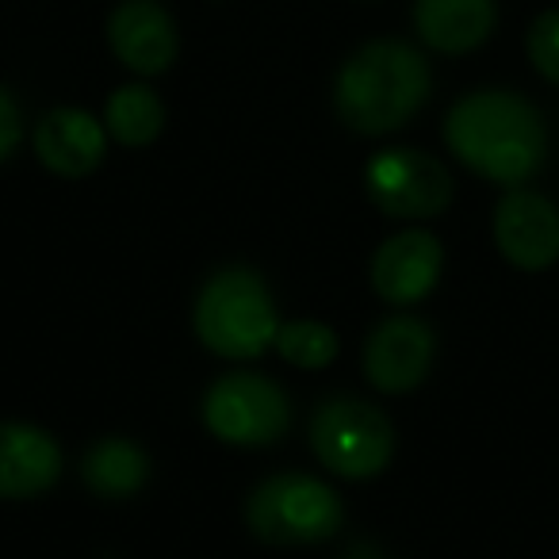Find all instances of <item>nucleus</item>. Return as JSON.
<instances>
[{
    "label": "nucleus",
    "mask_w": 559,
    "mask_h": 559,
    "mask_svg": "<svg viewBox=\"0 0 559 559\" xmlns=\"http://www.w3.org/2000/svg\"><path fill=\"white\" fill-rule=\"evenodd\" d=\"M444 142L460 165L506 188H521L536 177L548 157V127L540 111L510 88L460 96L444 116Z\"/></svg>",
    "instance_id": "f257e3e1"
},
{
    "label": "nucleus",
    "mask_w": 559,
    "mask_h": 559,
    "mask_svg": "<svg viewBox=\"0 0 559 559\" xmlns=\"http://www.w3.org/2000/svg\"><path fill=\"white\" fill-rule=\"evenodd\" d=\"M429 62L421 50L399 39H376L342 66L334 108L357 134H391L411 123L429 100Z\"/></svg>",
    "instance_id": "f03ea898"
},
{
    "label": "nucleus",
    "mask_w": 559,
    "mask_h": 559,
    "mask_svg": "<svg viewBox=\"0 0 559 559\" xmlns=\"http://www.w3.org/2000/svg\"><path fill=\"white\" fill-rule=\"evenodd\" d=\"M195 337L226 360H253L276 342V304L261 272L246 264L215 272L195 299Z\"/></svg>",
    "instance_id": "7ed1b4c3"
},
{
    "label": "nucleus",
    "mask_w": 559,
    "mask_h": 559,
    "mask_svg": "<svg viewBox=\"0 0 559 559\" xmlns=\"http://www.w3.org/2000/svg\"><path fill=\"white\" fill-rule=\"evenodd\" d=\"M342 521L337 490L304 472L272 475L246 502V525L264 544H322L342 528Z\"/></svg>",
    "instance_id": "20e7f679"
},
{
    "label": "nucleus",
    "mask_w": 559,
    "mask_h": 559,
    "mask_svg": "<svg viewBox=\"0 0 559 559\" xmlns=\"http://www.w3.org/2000/svg\"><path fill=\"white\" fill-rule=\"evenodd\" d=\"M311 449L319 464L342 479H376L395 456V426L380 406L334 395L314 411Z\"/></svg>",
    "instance_id": "39448f33"
},
{
    "label": "nucleus",
    "mask_w": 559,
    "mask_h": 559,
    "mask_svg": "<svg viewBox=\"0 0 559 559\" xmlns=\"http://www.w3.org/2000/svg\"><path fill=\"white\" fill-rule=\"evenodd\" d=\"M203 426L223 444L261 449V444L280 441L292 429V403L269 376L234 372L207 388Z\"/></svg>",
    "instance_id": "423d86ee"
},
{
    "label": "nucleus",
    "mask_w": 559,
    "mask_h": 559,
    "mask_svg": "<svg viewBox=\"0 0 559 559\" xmlns=\"http://www.w3.org/2000/svg\"><path fill=\"white\" fill-rule=\"evenodd\" d=\"M365 192L391 218H433L452 203V173L421 150H383L368 162Z\"/></svg>",
    "instance_id": "0eeeda50"
},
{
    "label": "nucleus",
    "mask_w": 559,
    "mask_h": 559,
    "mask_svg": "<svg viewBox=\"0 0 559 559\" xmlns=\"http://www.w3.org/2000/svg\"><path fill=\"white\" fill-rule=\"evenodd\" d=\"M495 246L521 272L551 269L559 261V207L533 188H510L495 207Z\"/></svg>",
    "instance_id": "6e6552de"
},
{
    "label": "nucleus",
    "mask_w": 559,
    "mask_h": 559,
    "mask_svg": "<svg viewBox=\"0 0 559 559\" xmlns=\"http://www.w3.org/2000/svg\"><path fill=\"white\" fill-rule=\"evenodd\" d=\"M437 337L414 314H395L383 319L380 326L368 334L365 345V376L376 391L383 395H406L414 391L433 368Z\"/></svg>",
    "instance_id": "1a4fd4ad"
},
{
    "label": "nucleus",
    "mask_w": 559,
    "mask_h": 559,
    "mask_svg": "<svg viewBox=\"0 0 559 559\" xmlns=\"http://www.w3.org/2000/svg\"><path fill=\"white\" fill-rule=\"evenodd\" d=\"M444 269V249L429 230H399L376 249L372 288L395 307L421 304L437 288Z\"/></svg>",
    "instance_id": "9d476101"
},
{
    "label": "nucleus",
    "mask_w": 559,
    "mask_h": 559,
    "mask_svg": "<svg viewBox=\"0 0 559 559\" xmlns=\"http://www.w3.org/2000/svg\"><path fill=\"white\" fill-rule=\"evenodd\" d=\"M111 55L134 73H165L177 62V24L157 0H123L108 20Z\"/></svg>",
    "instance_id": "9b49d317"
},
{
    "label": "nucleus",
    "mask_w": 559,
    "mask_h": 559,
    "mask_svg": "<svg viewBox=\"0 0 559 559\" xmlns=\"http://www.w3.org/2000/svg\"><path fill=\"white\" fill-rule=\"evenodd\" d=\"M62 479V449L32 421H0V498L47 495Z\"/></svg>",
    "instance_id": "f8f14e48"
},
{
    "label": "nucleus",
    "mask_w": 559,
    "mask_h": 559,
    "mask_svg": "<svg viewBox=\"0 0 559 559\" xmlns=\"http://www.w3.org/2000/svg\"><path fill=\"white\" fill-rule=\"evenodd\" d=\"M108 127L81 108H55L35 127V154L58 177H88L104 162Z\"/></svg>",
    "instance_id": "ddd939ff"
},
{
    "label": "nucleus",
    "mask_w": 559,
    "mask_h": 559,
    "mask_svg": "<svg viewBox=\"0 0 559 559\" xmlns=\"http://www.w3.org/2000/svg\"><path fill=\"white\" fill-rule=\"evenodd\" d=\"M414 27L437 55H472L495 35L498 0H414Z\"/></svg>",
    "instance_id": "4468645a"
},
{
    "label": "nucleus",
    "mask_w": 559,
    "mask_h": 559,
    "mask_svg": "<svg viewBox=\"0 0 559 559\" xmlns=\"http://www.w3.org/2000/svg\"><path fill=\"white\" fill-rule=\"evenodd\" d=\"M81 479L96 498H131L146 487L150 456L131 437H100L81 460Z\"/></svg>",
    "instance_id": "2eb2a0df"
},
{
    "label": "nucleus",
    "mask_w": 559,
    "mask_h": 559,
    "mask_svg": "<svg viewBox=\"0 0 559 559\" xmlns=\"http://www.w3.org/2000/svg\"><path fill=\"white\" fill-rule=\"evenodd\" d=\"M104 127L119 146H150L165 127V108L154 88L146 85H123L108 96Z\"/></svg>",
    "instance_id": "dca6fc26"
},
{
    "label": "nucleus",
    "mask_w": 559,
    "mask_h": 559,
    "mask_svg": "<svg viewBox=\"0 0 559 559\" xmlns=\"http://www.w3.org/2000/svg\"><path fill=\"white\" fill-rule=\"evenodd\" d=\"M272 345H276V353L288 360V365L311 368V372L337 360V334L314 319L284 322V326L276 330V342Z\"/></svg>",
    "instance_id": "f3484780"
},
{
    "label": "nucleus",
    "mask_w": 559,
    "mask_h": 559,
    "mask_svg": "<svg viewBox=\"0 0 559 559\" xmlns=\"http://www.w3.org/2000/svg\"><path fill=\"white\" fill-rule=\"evenodd\" d=\"M525 55L533 70L540 73L548 85H559V9H548L528 24L525 35Z\"/></svg>",
    "instance_id": "a211bd4d"
},
{
    "label": "nucleus",
    "mask_w": 559,
    "mask_h": 559,
    "mask_svg": "<svg viewBox=\"0 0 559 559\" xmlns=\"http://www.w3.org/2000/svg\"><path fill=\"white\" fill-rule=\"evenodd\" d=\"M24 139V119H20V108L4 88H0V162H9L12 150Z\"/></svg>",
    "instance_id": "6ab92c4d"
},
{
    "label": "nucleus",
    "mask_w": 559,
    "mask_h": 559,
    "mask_svg": "<svg viewBox=\"0 0 559 559\" xmlns=\"http://www.w3.org/2000/svg\"><path fill=\"white\" fill-rule=\"evenodd\" d=\"M342 559H383V556H380V551L372 548V544H353V548L345 551Z\"/></svg>",
    "instance_id": "aec40b11"
}]
</instances>
